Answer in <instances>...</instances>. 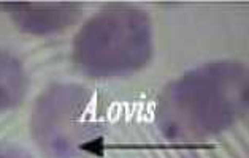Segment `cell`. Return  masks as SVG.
<instances>
[{"instance_id": "1", "label": "cell", "mask_w": 249, "mask_h": 158, "mask_svg": "<svg viewBox=\"0 0 249 158\" xmlns=\"http://www.w3.org/2000/svg\"><path fill=\"white\" fill-rule=\"evenodd\" d=\"M246 108V66L219 60L187 71L163 90L157 124L170 141H202L229 130Z\"/></svg>"}, {"instance_id": "2", "label": "cell", "mask_w": 249, "mask_h": 158, "mask_svg": "<svg viewBox=\"0 0 249 158\" xmlns=\"http://www.w3.org/2000/svg\"><path fill=\"white\" fill-rule=\"evenodd\" d=\"M151 51L149 16L127 5H113L94 15L73 43L76 65L94 78L123 76L143 68Z\"/></svg>"}, {"instance_id": "3", "label": "cell", "mask_w": 249, "mask_h": 158, "mask_svg": "<svg viewBox=\"0 0 249 158\" xmlns=\"http://www.w3.org/2000/svg\"><path fill=\"white\" fill-rule=\"evenodd\" d=\"M89 101L90 92L76 84H54L41 94L32 112V135L41 150L53 158L80 154Z\"/></svg>"}, {"instance_id": "4", "label": "cell", "mask_w": 249, "mask_h": 158, "mask_svg": "<svg viewBox=\"0 0 249 158\" xmlns=\"http://www.w3.org/2000/svg\"><path fill=\"white\" fill-rule=\"evenodd\" d=\"M22 30L35 35L60 32L81 16L76 3H5L2 5Z\"/></svg>"}, {"instance_id": "5", "label": "cell", "mask_w": 249, "mask_h": 158, "mask_svg": "<svg viewBox=\"0 0 249 158\" xmlns=\"http://www.w3.org/2000/svg\"><path fill=\"white\" fill-rule=\"evenodd\" d=\"M29 79L13 54L0 51V111L16 108L27 94Z\"/></svg>"}, {"instance_id": "6", "label": "cell", "mask_w": 249, "mask_h": 158, "mask_svg": "<svg viewBox=\"0 0 249 158\" xmlns=\"http://www.w3.org/2000/svg\"><path fill=\"white\" fill-rule=\"evenodd\" d=\"M0 158H32L26 150L18 149V147H10L5 152H0Z\"/></svg>"}]
</instances>
